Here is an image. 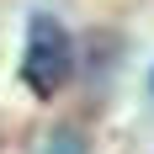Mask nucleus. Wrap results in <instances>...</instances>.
I'll use <instances>...</instances> for the list:
<instances>
[{"label":"nucleus","mask_w":154,"mask_h":154,"mask_svg":"<svg viewBox=\"0 0 154 154\" xmlns=\"http://www.w3.org/2000/svg\"><path fill=\"white\" fill-rule=\"evenodd\" d=\"M149 96H154V75H149Z\"/></svg>","instance_id":"nucleus-3"},{"label":"nucleus","mask_w":154,"mask_h":154,"mask_svg":"<svg viewBox=\"0 0 154 154\" xmlns=\"http://www.w3.org/2000/svg\"><path fill=\"white\" fill-rule=\"evenodd\" d=\"M69 69H75V43L64 32L59 16H32L27 21V48H21V85H27L37 101H53V96L69 85Z\"/></svg>","instance_id":"nucleus-1"},{"label":"nucleus","mask_w":154,"mask_h":154,"mask_svg":"<svg viewBox=\"0 0 154 154\" xmlns=\"http://www.w3.org/2000/svg\"><path fill=\"white\" fill-rule=\"evenodd\" d=\"M37 154H91V149H85V133L80 128H53Z\"/></svg>","instance_id":"nucleus-2"}]
</instances>
